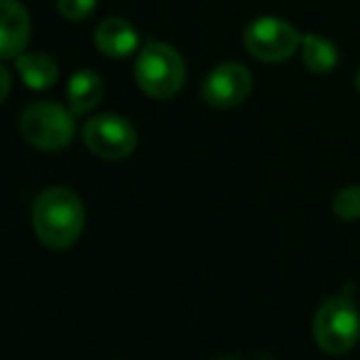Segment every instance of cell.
<instances>
[{
    "instance_id": "cell-17",
    "label": "cell",
    "mask_w": 360,
    "mask_h": 360,
    "mask_svg": "<svg viewBox=\"0 0 360 360\" xmlns=\"http://www.w3.org/2000/svg\"><path fill=\"white\" fill-rule=\"evenodd\" d=\"M218 360H238V358H218Z\"/></svg>"
},
{
    "instance_id": "cell-8",
    "label": "cell",
    "mask_w": 360,
    "mask_h": 360,
    "mask_svg": "<svg viewBox=\"0 0 360 360\" xmlns=\"http://www.w3.org/2000/svg\"><path fill=\"white\" fill-rule=\"evenodd\" d=\"M30 13L20 0H0V59L20 57L30 42Z\"/></svg>"
},
{
    "instance_id": "cell-11",
    "label": "cell",
    "mask_w": 360,
    "mask_h": 360,
    "mask_svg": "<svg viewBox=\"0 0 360 360\" xmlns=\"http://www.w3.org/2000/svg\"><path fill=\"white\" fill-rule=\"evenodd\" d=\"M18 74L25 81V86L32 91H47L57 84L59 79V67L54 62V57L44 52H32V54H20L18 57Z\"/></svg>"
},
{
    "instance_id": "cell-10",
    "label": "cell",
    "mask_w": 360,
    "mask_h": 360,
    "mask_svg": "<svg viewBox=\"0 0 360 360\" xmlns=\"http://www.w3.org/2000/svg\"><path fill=\"white\" fill-rule=\"evenodd\" d=\"M103 98V79L91 69H81L72 74L67 84V101L74 115H86Z\"/></svg>"
},
{
    "instance_id": "cell-6",
    "label": "cell",
    "mask_w": 360,
    "mask_h": 360,
    "mask_svg": "<svg viewBox=\"0 0 360 360\" xmlns=\"http://www.w3.org/2000/svg\"><path fill=\"white\" fill-rule=\"evenodd\" d=\"M84 143L101 160H125L138 145V130L123 115L103 113L84 125Z\"/></svg>"
},
{
    "instance_id": "cell-13",
    "label": "cell",
    "mask_w": 360,
    "mask_h": 360,
    "mask_svg": "<svg viewBox=\"0 0 360 360\" xmlns=\"http://www.w3.org/2000/svg\"><path fill=\"white\" fill-rule=\"evenodd\" d=\"M333 214L343 221L360 218V186H346L333 196Z\"/></svg>"
},
{
    "instance_id": "cell-12",
    "label": "cell",
    "mask_w": 360,
    "mask_h": 360,
    "mask_svg": "<svg viewBox=\"0 0 360 360\" xmlns=\"http://www.w3.org/2000/svg\"><path fill=\"white\" fill-rule=\"evenodd\" d=\"M302 59L304 67L314 74H328L338 64V49L331 39L321 37V34L307 32L302 34Z\"/></svg>"
},
{
    "instance_id": "cell-1",
    "label": "cell",
    "mask_w": 360,
    "mask_h": 360,
    "mask_svg": "<svg viewBox=\"0 0 360 360\" xmlns=\"http://www.w3.org/2000/svg\"><path fill=\"white\" fill-rule=\"evenodd\" d=\"M86 211L79 194L67 186H49L39 191L32 204L34 236L49 250H69L81 238Z\"/></svg>"
},
{
    "instance_id": "cell-5",
    "label": "cell",
    "mask_w": 360,
    "mask_h": 360,
    "mask_svg": "<svg viewBox=\"0 0 360 360\" xmlns=\"http://www.w3.org/2000/svg\"><path fill=\"white\" fill-rule=\"evenodd\" d=\"M243 44H245L248 54L260 62L277 64L287 62L302 47V34L297 32L292 22L275 15H262L255 18L243 32Z\"/></svg>"
},
{
    "instance_id": "cell-14",
    "label": "cell",
    "mask_w": 360,
    "mask_h": 360,
    "mask_svg": "<svg viewBox=\"0 0 360 360\" xmlns=\"http://www.w3.org/2000/svg\"><path fill=\"white\" fill-rule=\"evenodd\" d=\"M96 3H98V0H57V10L62 18L72 20V22H79V20H86L94 13Z\"/></svg>"
},
{
    "instance_id": "cell-16",
    "label": "cell",
    "mask_w": 360,
    "mask_h": 360,
    "mask_svg": "<svg viewBox=\"0 0 360 360\" xmlns=\"http://www.w3.org/2000/svg\"><path fill=\"white\" fill-rule=\"evenodd\" d=\"M356 89H358V94H360V69H358V74H356Z\"/></svg>"
},
{
    "instance_id": "cell-9",
    "label": "cell",
    "mask_w": 360,
    "mask_h": 360,
    "mask_svg": "<svg viewBox=\"0 0 360 360\" xmlns=\"http://www.w3.org/2000/svg\"><path fill=\"white\" fill-rule=\"evenodd\" d=\"M138 30L123 18L103 20L94 32V44L98 47V52L113 59L130 57L138 49Z\"/></svg>"
},
{
    "instance_id": "cell-2",
    "label": "cell",
    "mask_w": 360,
    "mask_h": 360,
    "mask_svg": "<svg viewBox=\"0 0 360 360\" xmlns=\"http://www.w3.org/2000/svg\"><path fill=\"white\" fill-rule=\"evenodd\" d=\"M311 333L323 353H348L360 338V309L348 294L328 297L314 314Z\"/></svg>"
},
{
    "instance_id": "cell-3",
    "label": "cell",
    "mask_w": 360,
    "mask_h": 360,
    "mask_svg": "<svg viewBox=\"0 0 360 360\" xmlns=\"http://www.w3.org/2000/svg\"><path fill=\"white\" fill-rule=\"evenodd\" d=\"M186 67L181 54L165 42H150L135 59V81L150 98L165 101L181 91Z\"/></svg>"
},
{
    "instance_id": "cell-15",
    "label": "cell",
    "mask_w": 360,
    "mask_h": 360,
    "mask_svg": "<svg viewBox=\"0 0 360 360\" xmlns=\"http://www.w3.org/2000/svg\"><path fill=\"white\" fill-rule=\"evenodd\" d=\"M10 86H13V76H10V72H8V67H5V64H0V103L8 98Z\"/></svg>"
},
{
    "instance_id": "cell-7",
    "label": "cell",
    "mask_w": 360,
    "mask_h": 360,
    "mask_svg": "<svg viewBox=\"0 0 360 360\" xmlns=\"http://www.w3.org/2000/svg\"><path fill=\"white\" fill-rule=\"evenodd\" d=\"M252 76L243 64L223 62L211 69L201 86V96L214 108H236L250 96Z\"/></svg>"
},
{
    "instance_id": "cell-4",
    "label": "cell",
    "mask_w": 360,
    "mask_h": 360,
    "mask_svg": "<svg viewBox=\"0 0 360 360\" xmlns=\"http://www.w3.org/2000/svg\"><path fill=\"white\" fill-rule=\"evenodd\" d=\"M20 130H22V138L39 150H64L76 133L74 113L72 108H64L54 101H39L22 113Z\"/></svg>"
}]
</instances>
